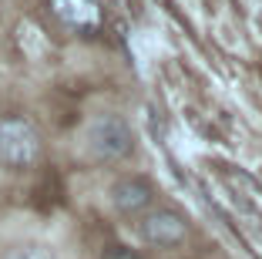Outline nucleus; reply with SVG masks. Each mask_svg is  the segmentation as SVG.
<instances>
[{
	"mask_svg": "<svg viewBox=\"0 0 262 259\" xmlns=\"http://www.w3.org/2000/svg\"><path fill=\"white\" fill-rule=\"evenodd\" d=\"M40 152H44V142L31 118H24V114L0 118V168L27 172L40 162Z\"/></svg>",
	"mask_w": 262,
	"mask_h": 259,
	"instance_id": "obj_1",
	"label": "nucleus"
},
{
	"mask_svg": "<svg viewBox=\"0 0 262 259\" xmlns=\"http://www.w3.org/2000/svg\"><path fill=\"white\" fill-rule=\"evenodd\" d=\"M84 142L94 162H124L135 152V128L121 114H98L88 125Z\"/></svg>",
	"mask_w": 262,
	"mask_h": 259,
	"instance_id": "obj_2",
	"label": "nucleus"
},
{
	"mask_svg": "<svg viewBox=\"0 0 262 259\" xmlns=\"http://www.w3.org/2000/svg\"><path fill=\"white\" fill-rule=\"evenodd\" d=\"M138 236L155 249H175L188 239V215L175 206H151L138 219Z\"/></svg>",
	"mask_w": 262,
	"mask_h": 259,
	"instance_id": "obj_3",
	"label": "nucleus"
},
{
	"mask_svg": "<svg viewBox=\"0 0 262 259\" xmlns=\"http://www.w3.org/2000/svg\"><path fill=\"white\" fill-rule=\"evenodd\" d=\"M111 206L124 219H141L148 209L155 206V185L145 175H121L111 185Z\"/></svg>",
	"mask_w": 262,
	"mask_h": 259,
	"instance_id": "obj_4",
	"label": "nucleus"
},
{
	"mask_svg": "<svg viewBox=\"0 0 262 259\" xmlns=\"http://www.w3.org/2000/svg\"><path fill=\"white\" fill-rule=\"evenodd\" d=\"M47 10L54 14V21L61 27L77 34H94L104 21L98 0H47Z\"/></svg>",
	"mask_w": 262,
	"mask_h": 259,
	"instance_id": "obj_5",
	"label": "nucleus"
},
{
	"mask_svg": "<svg viewBox=\"0 0 262 259\" xmlns=\"http://www.w3.org/2000/svg\"><path fill=\"white\" fill-rule=\"evenodd\" d=\"M4 259H57V256H54V249L44 246V243H20V246H14Z\"/></svg>",
	"mask_w": 262,
	"mask_h": 259,
	"instance_id": "obj_6",
	"label": "nucleus"
},
{
	"mask_svg": "<svg viewBox=\"0 0 262 259\" xmlns=\"http://www.w3.org/2000/svg\"><path fill=\"white\" fill-rule=\"evenodd\" d=\"M101 259H145L138 249H128V246H111V249L101 252Z\"/></svg>",
	"mask_w": 262,
	"mask_h": 259,
	"instance_id": "obj_7",
	"label": "nucleus"
}]
</instances>
